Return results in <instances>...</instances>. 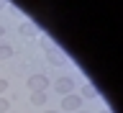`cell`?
Returning <instances> with one entry per match:
<instances>
[{
	"label": "cell",
	"instance_id": "obj_1",
	"mask_svg": "<svg viewBox=\"0 0 123 113\" xmlns=\"http://www.w3.org/2000/svg\"><path fill=\"white\" fill-rule=\"evenodd\" d=\"M28 90L31 93H46V90H49V77L41 75V72L31 75L28 77Z\"/></svg>",
	"mask_w": 123,
	"mask_h": 113
},
{
	"label": "cell",
	"instance_id": "obj_2",
	"mask_svg": "<svg viewBox=\"0 0 123 113\" xmlns=\"http://www.w3.org/2000/svg\"><path fill=\"white\" fill-rule=\"evenodd\" d=\"M62 108H64L67 113H77L80 108H82V98H80V95H74V93L62 95Z\"/></svg>",
	"mask_w": 123,
	"mask_h": 113
},
{
	"label": "cell",
	"instance_id": "obj_3",
	"mask_svg": "<svg viewBox=\"0 0 123 113\" xmlns=\"http://www.w3.org/2000/svg\"><path fill=\"white\" fill-rule=\"evenodd\" d=\"M74 87H77L74 77H67V75H64V77H59V80L54 82V90H56V93H62V95H69Z\"/></svg>",
	"mask_w": 123,
	"mask_h": 113
},
{
	"label": "cell",
	"instance_id": "obj_4",
	"mask_svg": "<svg viewBox=\"0 0 123 113\" xmlns=\"http://www.w3.org/2000/svg\"><path fill=\"white\" fill-rule=\"evenodd\" d=\"M46 57H49V59L56 64V67H62V64H64V57L56 52V46H46Z\"/></svg>",
	"mask_w": 123,
	"mask_h": 113
},
{
	"label": "cell",
	"instance_id": "obj_5",
	"mask_svg": "<svg viewBox=\"0 0 123 113\" xmlns=\"http://www.w3.org/2000/svg\"><path fill=\"white\" fill-rule=\"evenodd\" d=\"M13 54H15V49H13V46H10V44H5V41H0V62H3V59H10Z\"/></svg>",
	"mask_w": 123,
	"mask_h": 113
},
{
	"label": "cell",
	"instance_id": "obj_6",
	"mask_svg": "<svg viewBox=\"0 0 123 113\" xmlns=\"http://www.w3.org/2000/svg\"><path fill=\"white\" fill-rule=\"evenodd\" d=\"M31 103L33 106H46L49 103V95L46 93H31Z\"/></svg>",
	"mask_w": 123,
	"mask_h": 113
},
{
	"label": "cell",
	"instance_id": "obj_7",
	"mask_svg": "<svg viewBox=\"0 0 123 113\" xmlns=\"http://www.w3.org/2000/svg\"><path fill=\"white\" fill-rule=\"evenodd\" d=\"M18 31H21V36H23V39H28V36H36V26H31V23H23V26H21Z\"/></svg>",
	"mask_w": 123,
	"mask_h": 113
},
{
	"label": "cell",
	"instance_id": "obj_8",
	"mask_svg": "<svg viewBox=\"0 0 123 113\" xmlns=\"http://www.w3.org/2000/svg\"><path fill=\"white\" fill-rule=\"evenodd\" d=\"M95 95H98L95 87H90V85H85V87H82V98H95Z\"/></svg>",
	"mask_w": 123,
	"mask_h": 113
},
{
	"label": "cell",
	"instance_id": "obj_9",
	"mask_svg": "<svg viewBox=\"0 0 123 113\" xmlns=\"http://www.w3.org/2000/svg\"><path fill=\"white\" fill-rule=\"evenodd\" d=\"M8 108H10L8 98H0V113H8Z\"/></svg>",
	"mask_w": 123,
	"mask_h": 113
},
{
	"label": "cell",
	"instance_id": "obj_10",
	"mask_svg": "<svg viewBox=\"0 0 123 113\" xmlns=\"http://www.w3.org/2000/svg\"><path fill=\"white\" fill-rule=\"evenodd\" d=\"M8 90V80H0V98H3V93Z\"/></svg>",
	"mask_w": 123,
	"mask_h": 113
},
{
	"label": "cell",
	"instance_id": "obj_11",
	"mask_svg": "<svg viewBox=\"0 0 123 113\" xmlns=\"http://www.w3.org/2000/svg\"><path fill=\"white\" fill-rule=\"evenodd\" d=\"M3 36H5V26H0V39H3Z\"/></svg>",
	"mask_w": 123,
	"mask_h": 113
},
{
	"label": "cell",
	"instance_id": "obj_12",
	"mask_svg": "<svg viewBox=\"0 0 123 113\" xmlns=\"http://www.w3.org/2000/svg\"><path fill=\"white\" fill-rule=\"evenodd\" d=\"M100 113H110V111H108V108H103V111H100Z\"/></svg>",
	"mask_w": 123,
	"mask_h": 113
},
{
	"label": "cell",
	"instance_id": "obj_13",
	"mask_svg": "<svg viewBox=\"0 0 123 113\" xmlns=\"http://www.w3.org/2000/svg\"><path fill=\"white\" fill-rule=\"evenodd\" d=\"M44 113H59V111H44Z\"/></svg>",
	"mask_w": 123,
	"mask_h": 113
},
{
	"label": "cell",
	"instance_id": "obj_14",
	"mask_svg": "<svg viewBox=\"0 0 123 113\" xmlns=\"http://www.w3.org/2000/svg\"><path fill=\"white\" fill-rule=\"evenodd\" d=\"M8 113H18V111H8Z\"/></svg>",
	"mask_w": 123,
	"mask_h": 113
},
{
	"label": "cell",
	"instance_id": "obj_15",
	"mask_svg": "<svg viewBox=\"0 0 123 113\" xmlns=\"http://www.w3.org/2000/svg\"><path fill=\"white\" fill-rule=\"evenodd\" d=\"M77 113H87V111H77Z\"/></svg>",
	"mask_w": 123,
	"mask_h": 113
}]
</instances>
